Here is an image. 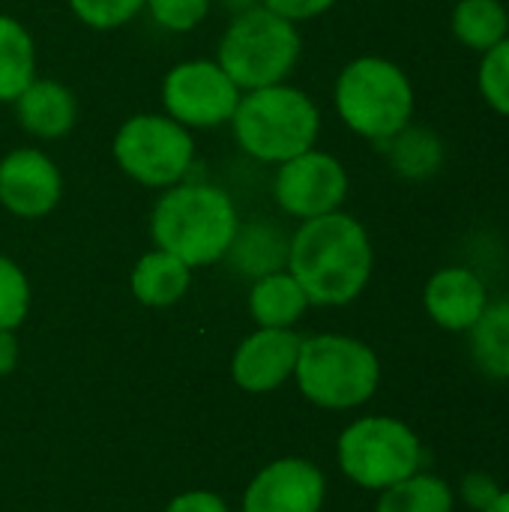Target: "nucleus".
<instances>
[{
  "label": "nucleus",
  "mask_w": 509,
  "mask_h": 512,
  "mask_svg": "<svg viewBox=\"0 0 509 512\" xmlns=\"http://www.w3.org/2000/svg\"><path fill=\"white\" fill-rule=\"evenodd\" d=\"M285 270L300 282L312 306H348L372 279V237L345 210L300 222L288 240Z\"/></svg>",
  "instance_id": "nucleus-1"
},
{
  "label": "nucleus",
  "mask_w": 509,
  "mask_h": 512,
  "mask_svg": "<svg viewBox=\"0 0 509 512\" xmlns=\"http://www.w3.org/2000/svg\"><path fill=\"white\" fill-rule=\"evenodd\" d=\"M240 225L234 198L225 189L198 180H180L162 189L150 213V237L156 249L171 252L192 270L219 264Z\"/></svg>",
  "instance_id": "nucleus-2"
},
{
  "label": "nucleus",
  "mask_w": 509,
  "mask_h": 512,
  "mask_svg": "<svg viewBox=\"0 0 509 512\" xmlns=\"http://www.w3.org/2000/svg\"><path fill=\"white\" fill-rule=\"evenodd\" d=\"M228 126L246 156L264 165H282L318 144L321 111L306 90L282 81L246 90Z\"/></svg>",
  "instance_id": "nucleus-3"
},
{
  "label": "nucleus",
  "mask_w": 509,
  "mask_h": 512,
  "mask_svg": "<svg viewBox=\"0 0 509 512\" xmlns=\"http://www.w3.org/2000/svg\"><path fill=\"white\" fill-rule=\"evenodd\" d=\"M333 105L339 120L360 138L384 144L414 120V84L408 72L387 57H357L342 66Z\"/></svg>",
  "instance_id": "nucleus-4"
},
{
  "label": "nucleus",
  "mask_w": 509,
  "mask_h": 512,
  "mask_svg": "<svg viewBox=\"0 0 509 512\" xmlns=\"http://www.w3.org/2000/svg\"><path fill=\"white\" fill-rule=\"evenodd\" d=\"M294 381L312 405L327 411H351L378 393L381 360L354 336L318 333L300 342Z\"/></svg>",
  "instance_id": "nucleus-5"
},
{
  "label": "nucleus",
  "mask_w": 509,
  "mask_h": 512,
  "mask_svg": "<svg viewBox=\"0 0 509 512\" xmlns=\"http://www.w3.org/2000/svg\"><path fill=\"white\" fill-rule=\"evenodd\" d=\"M300 51L303 39L297 24L279 18L258 3L231 18L219 39L216 63L246 93L288 81L300 60Z\"/></svg>",
  "instance_id": "nucleus-6"
},
{
  "label": "nucleus",
  "mask_w": 509,
  "mask_h": 512,
  "mask_svg": "<svg viewBox=\"0 0 509 512\" xmlns=\"http://www.w3.org/2000/svg\"><path fill=\"white\" fill-rule=\"evenodd\" d=\"M336 459L351 483L369 492H384L423 471V441L405 420L372 414L345 426L336 444Z\"/></svg>",
  "instance_id": "nucleus-7"
},
{
  "label": "nucleus",
  "mask_w": 509,
  "mask_h": 512,
  "mask_svg": "<svg viewBox=\"0 0 509 512\" xmlns=\"http://www.w3.org/2000/svg\"><path fill=\"white\" fill-rule=\"evenodd\" d=\"M111 156L129 180L147 189H168L186 180L195 165V138L192 129L180 126L165 111H144L117 126Z\"/></svg>",
  "instance_id": "nucleus-8"
},
{
  "label": "nucleus",
  "mask_w": 509,
  "mask_h": 512,
  "mask_svg": "<svg viewBox=\"0 0 509 512\" xmlns=\"http://www.w3.org/2000/svg\"><path fill=\"white\" fill-rule=\"evenodd\" d=\"M243 90L207 57L183 60L162 78V108L186 129H216L231 123Z\"/></svg>",
  "instance_id": "nucleus-9"
},
{
  "label": "nucleus",
  "mask_w": 509,
  "mask_h": 512,
  "mask_svg": "<svg viewBox=\"0 0 509 512\" xmlns=\"http://www.w3.org/2000/svg\"><path fill=\"white\" fill-rule=\"evenodd\" d=\"M348 171L327 150H306L276 165L273 177V201L279 210L297 222H309L327 213L342 210L348 198Z\"/></svg>",
  "instance_id": "nucleus-10"
},
{
  "label": "nucleus",
  "mask_w": 509,
  "mask_h": 512,
  "mask_svg": "<svg viewBox=\"0 0 509 512\" xmlns=\"http://www.w3.org/2000/svg\"><path fill=\"white\" fill-rule=\"evenodd\" d=\"M63 195L57 162L39 147H15L0 159V204L18 219L48 216Z\"/></svg>",
  "instance_id": "nucleus-11"
},
{
  "label": "nucleus",
  "mask_w": 509,
  "mask_h": 512,
  "mask_svg": "<svg viewBox=\"0 0 509 512\" xmlns=\"http://www.w3.org/2000/svg\"><path fill=\"white\" fill-rule=\"evenodd\" d=\"M327 477L309 459H276L243 492V512H321Z\"/></svg>",
  "instance_id": "nucleus-12"
},
{
  "label": "nucleus",
  "mask_w": 509,
  "mask_h": 512,
  "mask_svg": "<svg viewBox=\"0 0 509 512\" xmlns=\"http://www.w3.org/2000/svg\"><path fill=\"white\" fill-rule=\"evenodd\" d=\"M303 336L294 330L258 327L246 336L231 357V378L246 393H270L294 378Z\"/></svg>",
  "instance_id": "nucleus-13"
},
{
  "label": "nucleus",
  "mask_w": 509,
  "mask_h": 512,
  "mask_svg": "<svg viewBox=\"0 0 509 512\" xmlns=\"http://www.w3.org/2000/svg\"><path fill=\"white\" fill-rule=\"evenodd\" d=\"M489 306L486 282L462 264L441 267L423 288L426 315L447 333H468Z\"/></svg>",
  "instance_id": "nucleus-14"
},
{
  "label": "nucleus",
  "mask_w": 509,
  "mask_h": 512,
  "mask_svg": "<svg viewBox=\"0 0 509 512\" xmlns=\"http://www.w3.org/2000/svg\"><path fill=\"white\" fill-rule=\"evenodd\" d=\"M12 105L18 126L39 141H57L69 135L78 120L75 93L51 78H33Z\"/></svg>",
  "instance_id": "nucleus-15"
},
{
  "label": "nucleus",
  "mask_w": 509,
  "mask_h": 512,
  "mask_svg": "<svg viewBox=\"0 0 509 512\" xmlns=\"http://www.w3.org/2000/svg\"><path fill=\"white\" fill-rule=\"evenodd\" d=\"M129 285L141 306L165 309L186 297V291L192 285V267L165 249H150L135 261Z\"/></svg>",
  "instance_id": "nucleus-16"
},
{
  "label": "nucleus",
  "mask_w": 509,
  "mask_h": 512,
  "mask_svg": "<svg viewBox=\"0 0 509 512\" xmlns=\"http://www.w3.org/2000/svg\"><path fill=\"white\" fill-rule=\"evenodd\" d=\"M309 297L300 282L288 270H276L252 279L249 288V312L258 327L270 330H294V324L306 315Z\"/></svg>",
  "instance_id": "nucleus-17"
},
{
  "label": "nucleus",
  "mask_w": 509,
  "mask_h": 512,
  "mask_svg": "<svg viewBox=\"0 0 509 512\" xmlns=\"http://www.w3.org/2000/svg\"><path fill=\"white\" fill-rule=\"evenodd\" d=\"M237 273H246L252 279L285 270L288 264V237L276 225L252 222L240 225L228 255H225Z\"/></svg>",
  "instance_id": "nucleus-18"
},
{
  "label": "nucleus",
  "mask_w": 509,
  "mask_h": 512,
  "mask_svg": "<svg viewBox=\"0 0 509 512\" xmlns=\"http://www.w3.org/2000/svg\"><path fill=\"white\" fill-rule=\"evenodd\" d=\"M36 78V45L30 30L0 12V102H15Z\"/></svg>",
  "instance_id": "nucleus-19"
},
{
  "label": "nucleus",
  "mask_w": 509,
  "mask_h": 512,
  "mask_svg": "<svg viewBox=\"0 0 509 512\" xmlns=\"http://www.w3.org/2000/svg\"><path fill=\"white\" fill-rule=\"evenodd\" d=\"M450 27L468 51L483 54L509 36V9L504 0H459Z\"/></svg>",
  "instance_id": "nucleus-20"
},
{
  "label": "nucleus",
  "mask_w": 509,
  "mask_h": 512,
  "mask_svg": "<svg viewBox=\"0 0 509 512\" xmlns=\"http://www.w3.org/2000/svg\"><path fill=\"white\" fill-rule=\"evenodd\" d=\"M471 354L483 375L507 381L509 378V297L489 300L480 321L468 330Z\"/></svg>",
  "instance_id": "nucleus-21"
},
{
  "label": "nucleus",
  "mask_w": 509,
  "mask_h": 512,
  "mask_svg": "<svg viewBox=\"0 0 509 512\" xmlns=\"http://www.w3.org/2000/svg\"><path fill=\"white\" fill-rule=\"evenodd\" d=\"M453 507H456L453 486L438 474L417 471L384 489L378 495L375 512H453Z\"/></svg>",
  "instance_id": "nucleus-22"
},
{
  "label": "nucleus",
  "mask_w": 509,
  "mask_h": 512,
  "mask_svg": "<svg viewBox=\"0 0 509 512\" xmlns=\"http://www.w3.org/2000/svg\"><path fill=\"white\" fill-rule=\"evenodd\" d=\"M381 147H387V156H390V165L396 168V174L414 177V180L435 174L444 159L441 141L432 132L414 129V126H405L399 135H393Z\"/></svg>",
  "instance_id": "nucleus-23"
},
{
  "label": "nucleus",
  "mask_w": 509,
  "mask_h": 512,
  "mask_svg": "<svg viewBox=\"0 0 509 512\" xmlns=\"http://www.w3.org/2000/svg\"><path fill=\"white\" fill-rule=\"evenodd\" d=\"M477 87H480L483 102L495 114L509 117V36L501 39L495 48L480 54Z\"/></svg>",
  "instance_id": "nucleus-24"
},
{
  "label": "nucleus",
  "mask_w": 509,
  "mask_h": 512,
  "mask_svg": "<svg viewBox=\"0 0 509 512\" xmlns=\"http://www.w3.org/2000/svg\"><path fill=\"white\" fill-rule=\"evenodd\" d=\"M30 312V282L24 270L0 255V330H18Z\"/></svg>",
  "instance_id": "nucleus-25"
},
{
  "label": "nucleus",
  "mask_w": 509,
  "mask_h": 512,
  "mask_svg": "<svg viewBox=\"0 0 509 512\" xmlns=\"http://www.w3.org/2000/svg\"><path fill=\"white\" fill-rule=\"evenodd\" d=\"M147 0H69V9L90 30H117L129 24Z\"/></svg>",
  "instance_id": "nucleus-26"
},
{
  "label": "nucleus",
  "mask_w": 509,
  "mask_h": 512,
  "mask_svg": "<svg viewBox=\"0 0 509 512\" xmlns=\"http://www.w3.org/2000/svg\"><path fill=\"white\" fill-rule=\"evenodd\" d=\"M213 0H147L144 9L150 12L153 24L168 33H189L210 15Z\"/></svg>",
  "instance_id": "nucleus-27"
},
{
  "label": "nucleus",
  "mask_w": 509,
  "mask_h": 512,
  "mask_svg": "<svg viewBox=\"0 0 509 512\" xmlns=\"http://www.w3.org/2000/svg\"><path fill=\"white\" fill-rule=\"evenodd\" d=\"M498 492H501V486H498V480H495L492 474L474 471V474H465V477H462L456 495H459V501H462L465 507L483 512L495 498H498Z\"/></svg>",
  "instance_id": "nucleus-28"
},
{
  "label": "nucleus",
  "mask_w": 509,
  "mask_h": 512,
  "mask_svg": "<svg viewBox=\"0 0 509 512\" xmlns=\"http://www.w3.org/2000/svg\"><path fill=\"white\" fill-rule=\"evenodd\" d=\"M264 9L276 12L279 18L291 21V24H300V21H309V18H318L324 15L327 9H333L336 0H258Z\"/></svg>",
  "instance_id": "nucleus-29"
},
{
  "label": "nucleus",
  "mask_w": 509,
  "mask_h": 512,
  "mask_svg": "<svg viewBox=\"0 0 509 512\" xmlns=\"http://www.w3.org/2000/svg\"><path fill=\"white\" fill-rule=\"evenodd\" d=\"M165 512H228V504L216 495V492H207V489H195V492H183L177 495Z\"/></svg>",
  "instance_id": "nucleus-30"
},
{
  "label": "nucleus",
  "mask_w": 509,
  "mask_h": 512,
  "mask_svg": "<svg viewBox=\"0 0 509 512\" xmlns=\"http://www.w3.org/2000/svg\"><path fill=\"white\" fill-rule=\"evenodd\" d=\"M18 366V339L15 330H0V378L12 375Z\"/></svg>",
  "instance_id": "nucleus-31"
},
{
  "label": "nucleus",
  "mask_w": 509,
  "mask_h": 512,
  "mask_svg": "<svg viewBox=\"0 0 509 512\" xmlns=\"http://www.w3.org/2000/svg\"><path fill=\"white\" fill-rule=\"evenodd\" d=\"M483 512H509V489H501L498 498H495Z\"/></svg>",
  "instance_id": "nucleus-32"
},
{
  "label": "nucleus",
  "mask_w": 509,
  "mask_h": 512,
  "mask_svg": "<svg viewBox=\"0 0 509 512\" xmlns=\"http://www.w3.org/2000/svg\"><path fill=\"white\" fill-rule=\"evenodd\" d=\"M507 387H509V378H507Z\"/></svg>",
  "instance_id": "nucleus-33"
}]
</instances>
